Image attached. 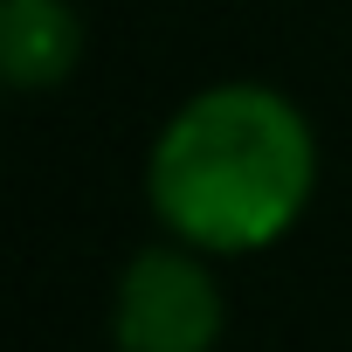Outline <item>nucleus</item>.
Segmentation results:
<instances>
[{"mask_svg": "<svg viewBox=\"0 0 352 352\" xmlns=\"http://www.w3.org/2000/svg\"><path fill=\"white\" fill-rule=\"evenodd\" d=\"M318 194V131L297 97L256 76L194 90L145 152V208L201 256L276 249Z\"/></svg>", "mask_w": 352, "mask_h": 352, "instance_id": "nucleus-1", "label": "nucleus"}, {"mask_svg": "<svg viewBox=\"0 0 352 352\" xmlns=\"http://www.w3.org/2000/svg\"><path fill=\"white\" fill-rule=\"evenodd\" d=\"M221 324H228V304L201 249L166 235L124 263L118 297H111L118 352H214Z\"/></svg>", "mask_w": 352, "mask_h": 352, "instance_id": "nucleus-2", "label": "nucleus"}, {"mask_svg": "<svg viewBox=\"0 0 352 352\" xmlns=\"http://www.w3.org/2000/svg\"><path fill=\"white\" fill-rule=\"evenodd\" d=\"M83 63L76 0H0V76L21 97L63 90Z\"/></svg>", "mask_w": 352, "mask_h": 352, "instance_id": "nucleus-3", "label": "nucleus"}]
</instances>
